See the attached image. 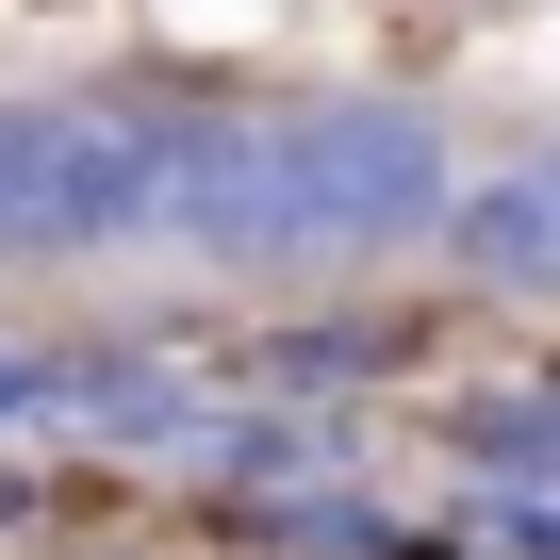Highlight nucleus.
Wrapping results in <instances>:
<instances>
[{
    "instance_id": "f03ea898",
    "label": "nucleus",
    "mask_w": 560,
    "mask_h": 560,
    "mask_svg": "<svg viewBox=\"0 0 560 560\" xmlns=\"http://www.w3.org/2000/svg\"><path fill=\"white\" fill-rule=\"evenodd\" d=\"M165 149H182V116H149V100H0V264L149 247Z\"/></svg>"
},
{
    "instance_id": "f257e3e1",
    "label": "nucleus",
    "mask_w": 560,
    "mask_h": 560,
    "mask_svg": "<svg viewBox=\"0 0 560 560\" xmlns=\"http://www.w3.org/2000/svg\"><path fill=\"white\" fill-rule=\"evenodd\" d=\"M445 132L412 100H298V116H182L165 231L182 264H396L445 247Z\"/></svg>"
},
{
    "instance_id": "7ed1b4c3",
    "label": "nucleus",
    "mask_w": 560,
    "mask_h": 560,
    "mask_svg": "<svg viewBox=\"0 0 560 560\" xmlns=\"http://www.w3.org/2000/svg\"><path fill=\"white\" fill-rule=\"evenodd\" d=\"M445 264L494 298H560V149H511L494 182L445 198Z\"/></svg>"
}]
</instances>
